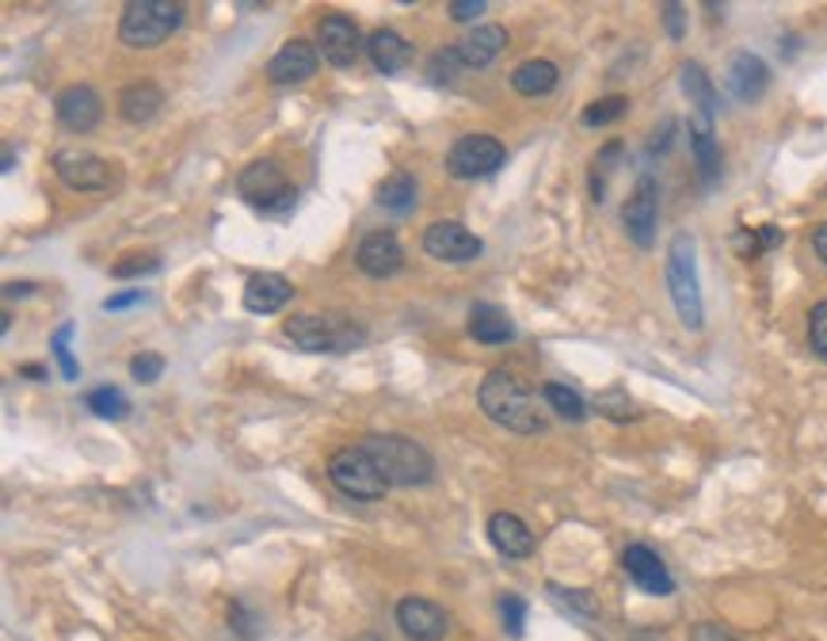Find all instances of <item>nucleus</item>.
<instances>
[{"label": "nucleus", "mask_w": 827, "mask_h": 641, "mask_svg": "<svg viewBox=\"0 0 827 641\" xmlns=\"http://www.w3.org/2000/svg\"><path fill=\"white\" fill-rule=\"evenodd\" d=\"M183 23V4L180 0H130L118 20V39L134 50L160 46L172 31Z\"/></svg>", "instance_id": "39448f33"}, {"label": "nucleus", "mask_w": 827, "mask_h": 641, "mask_svg": "<svg viewBox=\"0 0 827 641\" xmlns=\"http://www.w3.org/2000/svg\"><path fill=\"white\" fill-rule=\"evenodd\" d=\"M488 538H492L496 550L511 561H522L534 554V530L519 516H511V512H496V516L488 519Z\"/></svg>", "instance_id": "4be33fe9"}, {"label": "nucleus", "mask_w": 827, "mask_h": 641, "mask_svg": "<svg viewBox=\"0 0 827 641\" xmlns=\"http://www.w3.org/2000/svg\"><path fill=\"white\" fill-rule=\"evenodd\" d=\"M724 81H729V92L740 99V104H755V99L771 88V70H766V62L759 54L740 50V54L729 62V77Z\"/></svg>", "instance_id": "6ab92c4d"}, {"label": "nucleus", "mask_w": 827, "mask_h": 641, "mask_svg": "<svg viewBox=\"0 0 827 641\" xmlns=\"http://www.w3.org/2000/svg\"><path fill=\"white\" fill-rule=\"evenodd\" d=\"M668 291L675 302V314L690 333L706 325L702 286H698V244L690 233H675L668 244Z\"/></svg>", "instance_id": "7ed1b4c3"}, {"label": "nucleus", "mask_w": 827, "mask_h": 641, "mask_svg": "<svg viewBox=\"0 0 827 641\" xmlns=\"http://www.w3.org/2000/svg\"><path fill=\"white\" fill-rule=\"evenodd\" d=\"M160 267V256H153V252H146V256H126L118 260V264L112 267L115 280H130V275H149Z\"/></svg>", "instance_id": "58836bf2"}, {"label": "nucleus", "mask_w": 827, "mask_h": 641, "mask_svg": "<svg viewBox=\"0 0 827 641\" xmlns=\"http://www.w3.org/2000/svg\"><path fill=\"white\" fill-rule=\"evenodd\" d=\"M165 375V356H157V351H138V356L130 359V378L141 386L157 382V378Z\"/></svg>", "instance_id": "c9c22d12"}, {"label": "nucleus", "mask_w": 827, "mask_h": 641, "mask_svg": "<svg viewBox=\"0 0 827 641\" xmlns=\"http://www.w3.org/2000/svg\"><path fill=\"white\" fill-rule=\"evenodd\" d=\"M808 344L827 362V302L813 306V314H808Z\"/></svg>", "instance_id": "e433bc0d"}, {"label": "nucleus", "mask_w": 827, "mask_h": 641, "mask_svg": "<svg viewBox=\"0 0 827 641\" xmlns=\"http://www.w3.org/2000/svg\"><path fill=\"white\" fill-rule=\"evenodd\" d=\"M354 641H382L378 634H362V638H354Z\"/></svg>", "instance_id": "3c124183"}, {"label": "nucleus", "mask_w": 827, "mask_h": 641, "mask_svg": "<svg viewBox=\"0 0 827 641\" xmlns=\"http://www.w3.org/2000/svg\"><path fill=\"white\" fill-rule=\"evenodd\" d=\"M755 252H763V249H774V244H782V230L778 225H763V230H755Z\"/></svg>", "instance_id": "a18cd8bd"}, {"label": "nucleus", "mask_w": 827, "mask_h": 641, "mask_svg": "<svg viewBox=\"0 0 827 641\" xmlns=\"http://www.w3.org/2000/svg\"><path fill=\"white\" fill-rule=\"evenodd\" d=\"M690 149H695L702 180L717 183V176H721V141H717V134H713V115H706V112L690 115Z\"/></svg>", "instance_id": "5701e85b"}, {"label": "nucleus", "mask_w": 827, "mask_h": 641, "mask_svg": "<svg viewBox=\"0 0 827 641\" xmlns=\"http://www.w3.org/2000/svg\"><path fill=\"white\" fill-rule=\"evenodd\" d=\"M328 481H332L343 496H351V501H382V496L390 493L385 477L378 474L374 459H370L362 446H343V451H336L332 459H328Z\"/></svg>", "instance_id": "0eeeda50"}, {"label": "nucleus", "mask_w": 827, "mask_h": 641, "mask_svg": "<svg viewBox=\"0 0 827 641\" xmlns=\"http://www.w3.org/2000/svg\"><path fill=\"white\" fill-rule=\"evenodd\" d=\"M458 70H462L458 46H443L427 57V81H435V84H450L454 77H458Z\"/></svg>", "instance_id": "473e14b6"}, {"label": "nucleus", "mask_w": 827, "mask_h": 641, "mask_svg": "<svg viewBox=\"0 0 827 641\" xmlns=\"http://www.w3.org/2000/svg\"><path fill=\"white\" fill-rule=\"evenodd\" d=\"M230 622H233V630H236V634H241L244 641H252V638H256V630H259V622L252 619V611H248V607H244L241 600L230 603Z\"/></svg>", "instance_id": "ea45409f"}, {"label": "nucleus", "mask_w": 827, "mask_h": 641, "mask_svg": "<svg viewBox=\"0 0 827 641\" xmlns=\"http://www.w3.org/2000/svg\"><path fill=\"white\" fill-rule=\"evenodd\" d=\"M664 28H668L671 39H682L687 23H682V4H664Z\"/></svg>", "instance_id": "c03bdc74"}, {"label": "nucleus", "mask_w": 827, "mask_h": 641, "mask_svg": "<svg viewBox=\"0 0 827 641\" xmlns=\"http://www.w3.org/2000/svg\"><path fill=\"white\" fill-rule=\"evenodd\" d=\"M556 81H561V70H556L553 62H545V57H530V62L515 65V73H511V88L530 99L550 96L556 88Z\"/></svg>", "instance_id": "a878e982"}, {"label": "nucleus", "mask_w": 827, "mask_h": 641, "mask_svg": "<svg viewBox=\"0 0 827 641\" xmlns=\"http://www.w3.org/2000/svg\"><path fill=\"white\" fill-rule=\"evenodd\" d=\"M31 291H39L35 283H4V294L8 298H28Z\"/></svg>", "instance_id": "de8ad7c7"}, {"label": "nucleus", "mask_w": 827, "mask_h": 641, "mask_svg": "<svg viewBox=\"0 0 827 641\" xmlns=\"http://www.w3.org/2000/svg\"><path fill=\"white\" fill-rule=\"evenodd\" d=\"M424 249H427V256L446 260V264H466V260L480 256L485 244H480L477 233H469L462 222H432L424 230Z\"/></svg>", "instance_id": "ddd939ff"}, {"label": "nucleus", "mask_w": 827, "mask_h": 641, "mask_svg": "<svg viewBox=\"0 0 827 641\" xmlns=\"http://www.w3.org/2000/svg\"><path fill=\"white\" fill-rule=\"evenodd\" d=\"M317 65H320L317 42L294 39V42H286V46L278 50L272 62H267V81H272V84H301V81L314 77Z\"/></svg>", "instance_id": "dca6fc26"}, {"label": "nucleus", "mask_w": 827, "mask_h": 641, "mask_svg": "<svg viewBox=\"0 0 827 641\" xmlns=\"http://www.w3.org/2000/svg\"><path fill=\"white\" fill-rule=\"evenodd\" d=\"M416 176L412 172H393L390 180H382V188H378V207L393 210V214H409L412 207H416Z\"/></svg>", "instance_id": "bb28decb"}, {"label": "nucleus", "mask_w": 827, "mask_h": 641, "mask_svg": "<svg viewBox=\"0 0 827 641\" xmlns=\"http://www.w3.org/2000/svg\"><path fill=\"white\" fill-rule=\"evenodd\" d=\"M682 92L695 99V112L717 115V92H713V84H709L702 65H695V62L682 65Z\"/></svg>", "instance_id": "cd10ccee"}, {"label": "nucleus", "mask_w": 827, "mask_h": 641, "mask_svg": "<svg viewBox=\"0 0 827 641\" xmlns=\"http://www.w3.org/2000/svg\"><path fill=\"white\" fill-rule=\"evenodd\" d=\"M469 336L477 344H492L496 348V344L515 340V325L500 306H492V302H477V306L469 309Z\"/></svg>", "instance_id": "393cba45"}, {"label": "nucleus", "mask_w": 827, "mask_h": 641, "mask_svg": "<svg viewBox=\"0 0 827 641\" xmlns=\"http://www.w3.org/2000/svg\"><path fill=\"white\" fill-rule=\"evenodd\" d=\"M488 12L485 0H454L450 4V20L454 23H469V20H480V15Z\"/></svg>", "instance_id": "a19ab883"}, {"label": "nucleus", "mask_w": 827, "mask_h": 641, "mask_svg": "<svg viewBox=\"0 0 827 641\" xmlns=\"http://www.w3.org/2000/svg\"><path fill=\"white\" fill-rule=\"evenodd\" d=\"M367 57L374 62L378 73H385V77H396V73H404L412 65V42L401 35V31L393 28H378L370 31L367 39Z\"/></svg>", "instance_id": "aec40b11"}, {"label": "nucleus", "mask_w": 827, "mask_h": 641, "mask_svg": "<svg viewBox=\"0 0 827 641\" xmlns=\"http://www.w3.org/2000/svg\"><path fill=\"white\" fill-rule=\"evenodd\" d=\"M54 112H57V123H62L65 130L88 134V130H96L99 119H104V99H99V92L92 88V84H70V88L57 96Z\"/></svg>", "instance_id": "4468645a"}, {"label": "nucleus", "mask_w": 827, "mask_h": 641, "mask_svg": "<svg viewBox=\"0 0 827 641\" xmlns=\"http://www.w3.org/2000/svg\"><path fill=\"white\" fill-rule=\"evenodd\" d=\"M160 107H165V92H160L153 81H134V84H126L123 96H118V115H123L126 123H134V126L157 119Z\"/></svg>", "instance_id": "b1692460"}, {"label": "nucleus", "mask_w": 827, "mask_h": 641, "mask_svg": "<svg viewBox=\"0 0 827 641\" xmlns=\"http://www.w3.org/2000/svg\"><path fill=\"white\" fill-rule=\"evenodd\" d=\"M622 222H626V233L633 238V244L640 249H653L656 244V222H660V188H656L653 176H640L633 196L622 207Z\"/></svg>", "instance_id": "9d476101"}, {"label": "nucleus", "mask_w": 827, "mask_h": 641, "mask_svg": "<svg viewBox=\"0 0 827 641\" xmlns=\"http://www.w3.org/2000/svg\"><path fill=\"white\" fill-rule=\"evenodd\" d=\"M595 409L603 412L606 420H618V424H626V420H637V404L629 401V393L622 390V386H611V390L598 393Z\"/></svg>", "instance_id": "7c9ffc66"}, {"label": "nucleus", "mask_w": 827, "mask_h": 641, "mask_svg": "<svg viewBox=\"0 0 827 641\" xmlns=\"http://www.w3.org/2000/svg\"><path fill=\"white\" fill-rule=\"evenodd\" d=\"M141 302H146L141 291H123V294H112V298L104 302V309L107 314H118V309H134V306H141Z\"/></svg>", "instance_id": "37998d69"}, {"label": "nucleus", "mask_w": 827, "mask_h": 641, "mask_svg": "<svg viewBox=\"0 0 827 641\" xmlns=\"http://www.w3.org/2000/svg\"><path fill=\"white\" fill-rule=\"evenodd\" d=\"M622 565H626L629 580L648 596H671L675 592V580L668 572V565L660 561V554L648 550V546L633 543L626 554H622Z\"/></svg>", "instance_id": "f3484780"}, {"label": "nucleus", "mask_w": 827, "mask_h": 641, "mask_svg": "<svg viewBox=\"0 0 827 641\" xmlns=\"http://www.w3.org/2000/svg\"><path fill=\"white\" fill-rule=\"evenodd\" d=\"M20 375L23 378H39V382H42V378H46V370L35 367V362H28V367H20Z\"/></svg>", "instance_id": "09e8293b"}, {"label": "nucleus", "mask_w": 827, "mask_h": 641, "mask_svg": "<svg viewBox=\"0 0 827 641\" xmlns=\"http://www.w3.org/2000/svg\"><path fill=\"white\" fill-rule=\"evenodd\" d=\"M396 627L412 641H443L450 634L446 611L438 603L424 600V596H404V600L396 603Z\"/></svg>", "instance_id": "f8f14e48"}, {"label": "nucleus", "mask_w": 827, "mask_h": 641, "mask_svg": "<svg viewBox=\"0 0 827 641\" xmlns=\"http://www.w3.org/2000/svg\"><path fill=\"white\" fill-rule=\"evenodd\" d=\"M354 264H359V272L370 275V280H390V275L401 272L404 249H401V241H396L393 233L374 230V233H367V238L359 241Z\"/></svg>", "instance_id": "2eb2a0df"}, {"label": "nucleus", "mask_w": 827, "mask_h": 641, "mask_svg": "<svg viewBox=\"0 0 827 641\" xmlns=\"http://www.w3.org/2000/svg\"><path fill=\"white\" fill-rule=\"evenodd\" d=\"M813 249H816V256H820L824 264H827V222L813 230Z\"/></svg>", "instance_id": "49530a36"}, {"label": "nucleus", "mask_w": 827, "mask_h": 641, "mask_svg": "<svg viewBox=\"0 0 827 641\" xmlns=\"http://www.w3.org/2000/svg\"><path fill=\"white\" fill-rule=\"evenodd\" d=\"M503 50H508V31H503L500 23H477V28L458 42V57L466 70H485V65H492Z\"/></svg>", "instance_id": "412c9836"}, {"label": "nucleus", "mask_w": 827, "mask_h": 641, "mask_svg": "<svg viewBox=\"0 0 827 641\" xmlns=\"http://www.w3.org/2000/svg\"><path fill=\"white\" fill-rule=\"evenodd\" d=\"M286 336L294 340V348L314 351V356H336V351H351L367 340L354 320L340 314H298L286 320Z\"/></svg>", "instance_id": "20e7f679"}, {"label": "nucleus", "mask_w": 827, "mask_h": 641, "mask_svg": "<svg viewBox=\"0 0 827 641\" xmlns=\"http://www.w3.org/2000/svg\"><path fill=\"white\" fill-rule=\"evenodd\" d=\"M290 298H294V286L286 283L283 275H275V272L248 275V283H244V294H241L244 309H248V314H259V317L278 314V309H283Z\"/></svg>", "instance_id": "a211bd4d"}, {"label": "nucleus", "mask_w": 827, "mask_h": 641, "mask_svg": "<svg viewBox=\"0 0 827 641\" xmlns=\"http://www.w3.org/2000/svg\"><path fill=\"white\" fill-rule=\"evenodd\" d=\"M550 596H561V607H569V611H576V614H587V619H595L598 614V603L591 592H572V588L550 585Z\"/></svg>", "instance_id": "4c0bfd02"}, {"label": "nucleus", "mask_w": 827, "mask_h": 641, "mask_svg": "<svg viewBox=\"0 0 827 641\" xmlns=\"http://www.w3.org/2000/svg\"><path fill=\"white\" fill-rule=\"evenodd\" d=\"M477 401L492 424L508 428L515 435H538L545 432V417L538 412V401L522 378L508 370H488L485 382L477 390Z\"/></svg>", "instance_id": "f257e3e1"}, {"label": "nucleus", "mask_w": 827, "mask_h": 641, "mask_svg": "<svg viewBox=\"0 0 827 641\" xmlns=\"http://www.w3.org/2000/svg\"><path fill=\"white\" fill-rule=\"evenodd\" d=\"M542 393H545V401H550V409L556 412V417L572 420V424H580V420H584L587 404H584V398H580L576 390H572V386L545 382V386H542Z\"/></svg>", "instance_id": "c85d7f7f"}, {"label": "nucleus", "mask_w": 827, "mask_h": 641, "mask_svg": "<svg viewBox=\"0 0 827 641\" xmlns=\"http://www.w3.org/2000/svg\"><path fill=\"white\" fill-rule=\"evenodd\" d=\"M503 160H508V149L496 134H466L446 154V172L454 180H480V176L500 172Z\"/></svg>", "instance_id": "6e6552de"}, {"label": "nucleus", "mask_w": 827, "mask_h": 641, "mask_svg": "<svg viewBox=\"0 0 827 641\" xmlns=\"http://www.w3.org/2000/svg\"><path fill=\"white\" fill-rule=\"evenodd\" d=\"M690 641H744V638L729 634V630L717 627V622H698V627H690Z\"/></svg>", "instance_id": "79ce46f5"}, {"label": "nucleus", "mask_w": 827, "mask_h": 641, "mask_svg": "<svg viewBox=\"0 0 827 641\" xmlns=\"http://www.w3.org/2000/svg\"><path fill=\"white\" fill-rule=\"evenodd\" d=\"M317 50L328 65L336 70H348L354 65V57L362 54V35H359V23L343 12H328L317 20Z\"/></svg>", "instance_id": "1a4fd4ad"}, {"label": "nucleus", "mask_w": 827, "mask_h": 641, "mask_svg": "<svg viewBox=\"0 0 827 641\" xmlns=\"http://www.w3.org/2000/svg\"><path fill=\"white\" fill-rule=\"evenodd\" d=\"M359 446L374 459L378 474L385 477L390 488L427 485V481L435 477V459L427 454L424 443L409 440V435H370V440H362Z\"/></svg>", "instance_id": "f03ea898"}, {"label": "nucleus", "mask_w": 827, "mask_h": 641, "mask_svg": "<svg viewBox=\"0 0 827 641\" xmlns=\"http://www.w3.org/2000/svg\"><path fill=\"white\" fill-rule=\"evenodd\" d=\"M54 172L70 191H107L112 188V165L88 149H57Z\"/></svg>", "instance_id": "9b49d317"}, {"label": "nucleus", "mask_w": 827, "mask_h": 641, "mask_svg": "<svg viewBox=\"0 0 827 641\" xmlns=\"http://www.w3.org/2000/svg\"><path fill=\"white\" fill-rule=\"evenodd\" d=\"M84 404H88L96 417L104 420H123L126 412H130V401H126L123 390H115V386H96V390L84 393Z\"/></svg>", "instance_id": "c756f323"}, {"label": "nucleus", "mask_w": 827, "mask_h": 641, "mask_svg": "<svg viewBox=\"0 0 827 641\" xmlns=\"http://www.w3.org/2000/svg\"><path fill=\"white\" fill-rule=\"evenodd\" d=\"M236 196L248 202L259 214H286L298 202V191L286 180V172L275 160H252L241 176H236Z\"/></svg>", "instance_id": "423d86ee"}, {"label": "nucleus", "mask_w": 827, "mask_h": 641, "mask_svg": "<svg viewBox=\"0 0 827 641\" xmlns=\"http://www.w3.org/2000/svg\"><path fill=\"white\" fill-rule=\"evenodd\" d=\"M500 622L508 630V638H522V630H527V600L515 592L500 596Z\"/></svg>", "instance_id": "f704fd0d"}, {"label": "nucleus", "mask_w": 827, "mask_h": 641, "mask_svg": "<svg viewBox=\"0 0 827 641\" xmlns=\"http://www.w3.org/2000/svg\"><path fill=\"white\" fill-rule=\"evenodd\" d=\"M629 107L626 96H606V99H595V104L584 107V126H606L614 119H622Z\"/></svg>", "instance_id": "72a5a7b5"}, {"label": "nucleus", "mask_w": 827, "mask_h": 641, "mask_svg": "<svg viewBox=\"0 0 827 641\" xmlns=\"http://www.w3.org/2000/svg\"><path fill=\"white\" fill-rule=\"evenodd\" d=\"M70 340H73V325H62L54 336H50V351H54V359H57V367H62L65 382H77L81 367H77V359H73V351H70Z\"/></svg>", "instance_id": "2f4dec72"}, {"label": "nucleus", "mask_w": 827, "mask_h": 641, "mask_svg": "<svg viewBox=\"0 0 827 641\" xmlns=\"http://www.w3.org/2000/svg\"><path fill=\"white\" fill-rule=\"evenodd\" d=\"M15 168V149H12V141L4 146V172H12Z\"/></svg>", "instance_id": "8fccbe9b"}]
</instances>
